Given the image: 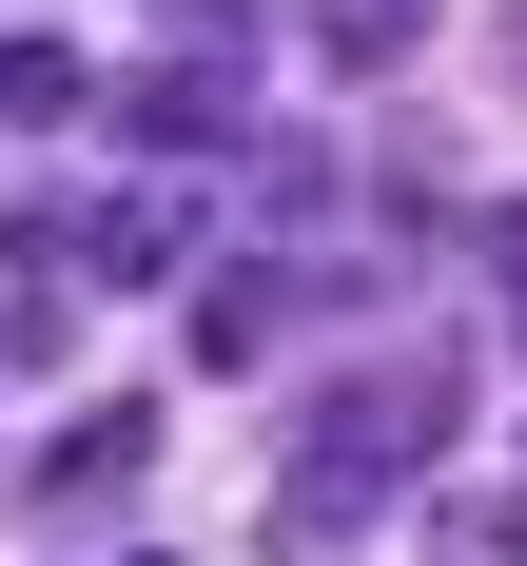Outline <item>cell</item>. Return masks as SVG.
Returning a JSON list of instances; mask_svg holds the SVG:
<instances>
[{"label": "cell", "mask_w": 527, "mask_h": 566, "mask_svg": "<svg viewBox=\"0 0 527 566\" xmlns=\"http://www.w3.org/2000/svg\"><path fill=\"white\" fill-rule=\"evenodd\" d=\"M450 410H468V352H450V333H391V352H351L333 391L293 410V469L391 509V489H430V469H450Z\"/></svg>", "instance_id": "obj_1"}, {"label": "cell", "mask_w": 527, "mask_h": 566, "mask_svg": "<svg viewBox=\"0 0 527 566\" xmlns=\"http://www.w3.org/2000/svg\"><path fill=\"white\" fill-rule=\"evenodd\" d=\"M117 98V137L157 176H196V157H254V40H157L137 78H98Z\"/></svg>", "instance_id": "obj_2"}, {"label": "cell", "mask_w": 527, "mask_h": 566, "mask_svg": "<svg viewBox=\"0 0 527 566\" xmlns=\"http://www.w3.org/2000/svg\"><path fill=\"white\" fill-rule=\"evenodd\" d=\"M137 489H157V410H137V391H98V410H78V430H59L40 469H20V509H40L59 547H78V527H117Z\"/></svg>", "instance_id": "obj_3"}, {"label": "cell", "mask_w": 527, "mask_h": 566, "mask_svg": "<svg viewBox=\"0 0 527 566\" xmlns=\"http://www.w3.org/2000/svg\"><path fill=\"white\" fill-rule=\"evenodd\" d=\"M78 293H196V176H117L78 216Z\"/></svg>", "instance_id": "obj_4"}, {"label": "cell", "mask_w": 527, "mask_h": 566, "mask_svg": "<svg viewBox=\"0 0 527 566\" xmlns=\"http://www.w3.org/2000/svg\"><path fill=\"white\" fill-rule=\"evenodd\" d=\"M78 352V216H0V371H59Z\"/></svg>", "instance_id": "obj_5"}, {"label": "cell", "mask_w": 527, "mask_h": 566, "mask_svg": "<svg viewBox=\"0 0 527 566\" xmlns=\"http://www.w3.org/2000/svg\"><path fill=\"white\" fill-rule=\"evenodd\" d=\"M371 547H391V509H371V489H313V469H293L274 527H254V566H371Z\"/></svg>", "instance_id": "obj_6"}, {"label": "cell", "mask_w": 527, "mask_h": 566, "mask_svg": "<svg viewBox=\"0 0 527 566\" xmlns=\"http://www.w3.org/2000/svg\"><path fill=\"white\" fill-rule=\"evenodd\" d=\"M98 117V59L78 40H0V137H78Z\"/></svg>", "instance_id": "obj_7"}, {"label": "cell", "mask_w": 527, "mask_h": 566, "mask_svg": "<svg viewBox=\"0 0 527 566\" xmlns=\"http://www.w3.org/2000/svg\"><path fill=\"white\" fill-rule=\"evenodd\" d=\"M430 20H450V0H313V59H333V78H391Z\"/></svg>", "instance_id": "obj_8"}, {"label": "cell", "mask_w": 527, "mask_h": 566, "mask_svg": "<svg viewBox=\"0 0 527 566\" xmlns=\"http://www.w3.org/2000/svg\"><path fill=\"white\" fill-rule=\"evenodd\" d=\"M508 547H527L508 489H450V509H430V566H508Z\"/></svg>", "instance_id": "obj_9"}, {"label": "cell", "mask_w": 527, "mask_h": 566, "mask_svg": "<svg viewBox=\"0 0 527 566\" xmlns=\"http://www.w3.org/2000/svg\"><path fill=\"white\" fill-rule=\"evenodd\" d=\"M468 254H488V293H508V352H527V196H488V216H468Z\"/></svg>", "instance_id": "obj_10"}, {"label": "cell", "mask_w": 527, "mask_h": 566, "mask_svg": "<svg viewBox=\"0 0 527 566\" xmlns=\"http://www.w3.org/2000/svg\"><path fill=\"white\" fill-rule=\"evenodd\" d=\"M157 40H274V0H137Z\"/></svg>", "instance_id": "obj_11"}, {"label": "cell", "mask_w": 527, "mask_h": 566, "mask_svg": "<svg viewBox=\"0 0 527 566\" xmlns=\"http://www.w3.org/2000/svg\"><path fill=\"white\" fill-rule=\"evenodd\" d=\"M117 566H176V547H117Z\"/></svg>", "instance_id": "obj_12"}, {"label": "cell", "mask_w": 527, "mask_h": 566, "mask_svg": "<svg viewBox=\"0 0 527 566\" xmlns=\"http://www.w3.org/2000/svg\"><path fill=\"white\" fill-rule=\"evenodd\" d=\"M508 78H527V20H508Z\"/></svg>", "instance_id": "obj_13"}, {"label": "cell", "mask_w": 527, "mask_h": 566, "mask_svg": "<svg viewBox=\"0 0 527 566\" xmlns=\"http://www.w3.org/2000/svg\"><path fill=\"white\" fill-rule=\"evenodd\" d=\"M508 509H527V489H508Z\"/></svg>", "instance_id": "obj_14"}]
</instances>
